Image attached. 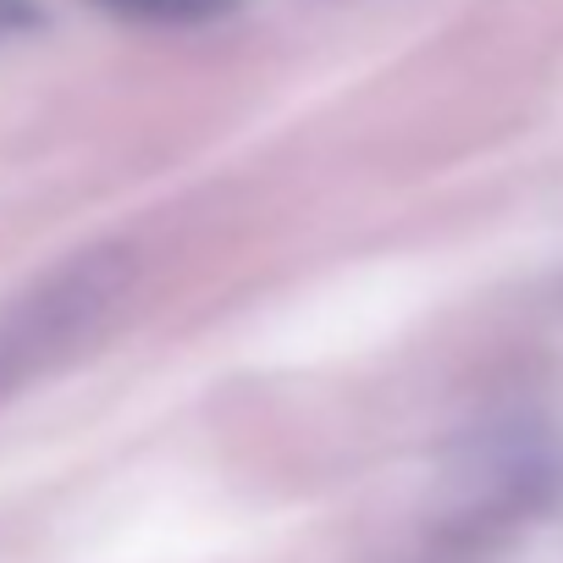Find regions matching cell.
<instances>
[{"instance_id": "obj_1", "label": "cell", "mask_w": 563, "mask_h": 563, "mask_svg": "<svg viewBox=\"0 0 563 563\" xmlns=\"http://www.w3.org/2000/svg\"><path fill=\"white\" fill-rule=\"evenodd\" d=\"M106 12L133 18V23H161V29H194L221 12H232V0H100Z\"/></svg>"}, {"instance_id": "obj_2", "label": "cell", "mask_w": 563, "mask_h": 563, "mask_svg": "<svg viewBox=\"0 0 563 563\" xmlns=\"http://www.w3.org/2000/svg\"><path fill=\"white\" fill-rule=\"evenodd\" d=\"M45 18H40V7L34 0H0V34H29V29H40Z\"/></svg>"}]
</instances>
